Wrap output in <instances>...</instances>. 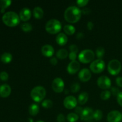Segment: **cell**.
I'll use <instances>...</instances> for the list:
<instances>
[{"label": "cell", "mask_w": 122, "mask_h": 122, "mask_svg": "<svg viewBox=\"0 0 122 122\" xmlns=\"http://www.w3.org/2000/svg\"><path fill=\"white\" fill-rule=\"evenodd\" d=\"M82 11L77 7L71 5L66 8L64 11V19L67 21L75 23L78 21L81 17Z\"/></svg>", "instance_id": "1"}, {"label": "cell", "mask_w": 122, "mask_h": 122, "mask_svg": "<svg viewBox=\"0 0 122 122\" xmlns=\"http://www.w3.org/2000/svg\"><path fill=\"white\" fill-rule=\"evenodd\" d=\"M2 21L6 25L10 27L15 26L20 23V17L14 11H8L2 15Z\"/></svg>", "instance_id": "2"}, {"label": "cell", "mask_w": 122, "mask_h": 122, "mask_svg": "<svg viewBox=\"0 0 122 122\" xmlns=\"http://www.w3.org/2000/svg\"><path fill=\"white\" fill-rule=\"evenodd\" d=\"M62 25L57 19H52L48 20L45 25V30L50 34H56L61 29Z\"/></svg>", "instance_id": "3"}, {"label": "cell", "mask_w": 122, "mask_h": 122, "mask_svg": "<svg viewBox=\"0 0 122 122\" xmlns=\"http://www.w3.org/2000/svg\"><path fill=\"white\" fill-rule=\"evenodd\" d=\"M46 95V90L42 86H37L32 89L30 96L32 100L36 102L42 101Z\"/></svg>", "instance_id": "4"}, {"label": "cell", "mask_w": 122, "mask_h": 122, "mask_svg": "<svg viewBox=\"0 0 122 122\" xmlns=\"http://www.w3.org/2000/svg\"><path fill=\"white\" fill-rule=\"evenodd\" d=\"M95 53L91 50H84L81 51L78 56L79 60L82 63H89L94 60Z\"/></svg>", "instance_id": "5"}, {"label": "cell", "mask_w": 122, "mask_h": 122, "mask_svg": "<svg viewBox=\"0 0 122 122\" xmlns=\"http://www.w3.org/2000/svg\"><path fill=\"white\" fill-rule=\"evenodd\" d=\"M108 71L112 75H117L120 72L122 69V64L119 60L113 59L110 61L107 66Z\"/></svg>", "instance_id": "6"}, {"label": "cell", "mask_w": 122, "mask_h": 122, "mask_svg": "<svg viewBox=\"0 0 122 122\" xmlns=\"http://www.w3.org/2000/svg\"><path fill=\"white\" fill-rule=\"evenodd\" d=\"M106 64L102 59H97L91 62L90 64V69L95 73H101L105 69Z\"/></svg>", "instance_id": "7"}, {"label": "cell", "mask_w": 122, "mask_h": 122, "mask_svg": "<svg viewBox=\"0 0 122 122\" xmlns=\"http://www.w3.org/2000/svg\"><path fill=\"white\" fill-rule=\"evenodd\" d=\"M97 85L101 89H107L110 88L112 82L110 79L107 76H101L98 78Z\"/></svg>", "instance_id": "8"}, {"label": "cell", "mask_w": 122, "mask_h": 122, "mask_svg": "<svg viewBox=\"0 0 122 122\" xmlns=\"http://www.w3.org/2000/svg\"><path fill=\"white\" fill-rule=\"evenodd\" d=\"M52 88L54 91L57 93L63 92L64 88V83L63 80L60 77L54 79L52 82Z\"/></svg>", "instance_id": "9"}, {"label": "cell", "mask_w": 122, "mask_h": 122, "mask_svg": "<svg viewBox=\"0 0 122 122\" xmlns=\"http://www.w3.org/2000/svg\"><path fill=\"white\" fill-rule=\"evenodd\" d=\"M94 112L90 107H85L83 108L81 114V119L83 121H91L94 119Z\"/></svg>", "instance_id": "10"}, {"label": "cell", "mask_w": 122, "mask_h": 122, "mask_svg": "<svg viewBox=\"0 0 122 122\" xmlns=\"http://www.w3.org/2000/svg\"><path fill=\"white\" fill-rule=\"evenodd\" d=\"M77 101L76 98L71 95L66 97L63 101L64 106L67 109H73L76 107Z\"/></svg>", "instance_id": "11"}, {"label": "cell", "mask_w": 122, "mask_h": 122, "mask_svg": "<svg viewBox=\"0 0 122 122\" xmlns=\"http://www.w3.org/2000/svg\"><path fill=\"white\" fill-rule=\"evenodd\" d=\"M107 119L108 122H120L122 120V114L119 111H112L107 114Z\"/></svg>", "instance_id": "12"}, {"label": "cell", "mask_w": 122, "mask_h": 122, "mask_svg": "<svg viewBox=\"0 0 122 122\" xmlns=\"http://www.w3.org/2000/svg\"><path fill=\"white\" fill-rule=\"evenodd\" d=\"M78 76L82 82H88L91 78V73L89 69L84 68L79 71Z\"/></svg>", "instance_id": "13"}, {"label": "cell", "mask_w": 122, "mask_h": 122, "mask_svg": "<svg viewBox=\"0 0 122 122\" xmlns=\"http://www.w3.org/2000/svg\"><path fill=\"white\" fill-rule=\"evenodd\" d=\"M80 69V64L76 60L72 61L67 66V70L69 73L73 75L77 73Z\"/></svg>", "instance_id": "14"}, {"label": "cell", "mask_w": 122, "mask_h": 122, "mask_svg": "<svg viewBox=\"0 0 122 122\" xmlns=\"http://www.w3.org/2000/svg\"><path fill=\"white\" fill-rule=\"evenodd\" d=\"M31 15H32V12L30 10L26 7L22 8L20 10V14H19L20 20L24 21H26L29 20L31 17Z\"/></svg>", "instance_id": "15"}, {"label": "cell", "mask_w": 122, "mask_h": 122, "mask_svg": "<svg viewBox=\"0 0 122 122\" xmlns=\"http://www.w3.org/2000/svg\"><path fill=\"white\" fill-rule=\"evenodd\" d=\"M41 52L45 57H52V56L54 53V49L52 45L46 44V45H44L42 47Z\"/></svg>", "instance_id": "16"}, {"label": "cell", "mask_w": 122, "mask_h": 122, "mask_svg": "<svg viewBox=\"0 0 122 122\" xmlns=\"http://www.w3.org/2000/svg\"><path fill=\"white\" fill-rule=\"evenodd\" d=\"M11 92V89L8 84H3L0 86V96L2 97H7Z\"/></svg>", "instance_id": "17"}, {"label": "cell", "mask_w": 122, "mask_h": 122, "mask_svg": "<svg viewBox=\"0 0 122 122\" xmlns=\"http://www.w3.org/2000/svg\"><path fill=\"white\" fill-rule=\"evenodd\" d=\"M56 42H57V44L60 45H66L67 42V36H66V35L64 33H60L56 36Z\"/></svg>", "instance_id": "18"}, {"label": "cell", "mask_w": 122, "mask_h": 122, "mask_svg": "<svg viewBox=\"0 0 122 122\" xmlns=\"http://www.w3.org/2000/svg\"><path fill=\"white\" fill-rule=\"evenodd\" d=\"M89 99V95L86 92H83L81 93L78 97V102L81 105H83L88 101Z\"/></svg>", "instance_id": "19"}, {"label": "cell", "mask_w": 122, "mask_h": 122, "mask_svg": "<svg viewBox=\"0 0 122 122\" xmlns=\"http://www.w3.org/2000/svg\"><path fill=\"white\" fill-rule=\"evenodd\" d=\"M33 14L36 19H41L44 16V11L41 7H36L33 10Z\"/></svg>", "instance_id": "20"}, {"label": "cell", "mask_w": 122, "mask_h": 122, "mask_svg": "<svg viewBox=\"0 0 122 122\" xmlns=\"http://www.w3.org/2000/svg\"><path fill=\"white\" fill-rule=\"evenodd\" d=\"M39 107L36 104H32L29 107V113L31 116H33L37 115L39 113Z\"/></svg>", "instance_id": "21"}, {"label": "cell", "mask_w": 122, "mask_h": 122, "mask_svg": "<svg viewBox=\"0 0 122 122\" xmlns=\"http://www.w3.org/2000/svg\"><path fill=\"white\" fill-rule=\"evenodd\" d=\"M13 56L10 52H4L1 56V60L4 63H8L12 60Z\"/></svg>", "instance_id": "22"}, {"label": "cell", "mask_w": 122, "mask_h": 122, "mask_svg": "<svg viewBox=\"0 0 122 122\" xmlns=\"http://www.w3.org/2000/svg\"><path fill=\"white\" fill-rule=\"evenodd\" d=\"M68 56H69V53H68L67 50L64 48L60 49L56 53V56L57 58L60 59H64L67 58Z\"/></svg>", "instance_id": "23"}, {"label": "cell", "mask_w": 122, "mask_h": 122, "mask_svg": "<svg viewBox=\"0 0 122 122\" xmlns=\"http://www.w3.org/2000/svg\"><path fill=\"white\" fill-rule=\"evenodd\" d=\"M64 32H65L66 34L69 35H73L75 33L76 29H75V26H73V25H66L64 26Z\"/></svg>", "instance_id": "24"}, {"label": "cell", "mask_w": 122, "mask_h": 122, "mask_svg": "<svg viewBox=\"0 0 122 122\" xmlns=\"http://www.w3.org/2000/svg\"><path fill=\"white\" fill-rule=\"evenodd\" d=\"M79 119V116L76 113H70L67 116V120L69 122H76Z\"/></svg>", "instance_id": "25"}, {"label": "cell", "mask_w": 122, "mask_h": 122, "mask_svg": "<svg viewBox=\"0 0 122 122\" xmlns=\"http://www.w3.org/2000/svg\"><path fill=\"white\" fill-rule=\"evenodd\" d=\"M102 116H103V114H102V111L101 110L97 109L94 112V119L97 121H99L102 119Z\"/></svg>", "instance_id": "26"}, {"label": "cell", "mask_w": 122, "mask_h": 122, "mask_svg": "<svg viewBox=\"0 0 122 122\" xmlns=\"http://www.w3.org/2000/svg\"><path fill=\"white\" fill-rule=\"evenodd\" d=\"M21 28L24 32H30L32 30V26L30 23H24L21 24Z\"/></svg>", "instance_id": "27"}, {"label": "cell", "mask_w": 122, "mask_h": 122, "mask_svg": "<svg viewBox=\"0 0 122 122\" xmlns=\"http://www.w3.org/2000/svg\"><path fill=\"white\" fill-rule=\"evenodd\" d=\"M105 54V50L102 46L98 47L96 50V55L98 59H101Z\"/></svg>", "instance_id": "28"}, {"label": "cell", "mask_w": 122, "mask_h": 122, "mask_svg": "<svg viewBox=\"0 0 122 122\" xmlns=\"http://www.w3.org/2000/svg\"><path fill=\"white\" fill-rule=\"evenodd\" d=\"M53 102L50 99H46L42 102V106L45 108H50L52 107Z\"/></svg>", "instance_id": "29"}, {"label": "cell", "mask_w": 122, "mask_h": 122, "mask_svg": "<svg viewBox=\"0 0 122 122\" xmlns=\"http://www.w3.org/2000/svg\"><path fill=\"white\" fill-rule=\"evenodd\" d=\"M111 93L110 91H103L101 93V95H100V97H101V98L102 99V100H107L108 99H109L111 97Z\"/></svg>", "instance_id": "30"}, {"label": "cell", "mask_w": 122, "mask_h": 122, "mask_svg": "<svg viewBox=\"0 0 122 122\" xmlns=\"http://www.w3.org/2000/svg\"><path fill=\"white\" fill-rule=\"evenodd\" d=\"M11 3V0H0V7L1 9L4 10L5 8L10 5Z\"/></svg>", "instance_id": "31"}, {"label": "cell", "mask_w": 122, "mask_h": 122, "mask_svg": "<svg viewBox=\"0 0 122 122\" xmlns=\"http://www.w3.org/2000/svg\"><path fill=\"white\" fill-rule=\"evenodd\" d=\"M80 89V85L78 83H75L73 84L71 86V91L72 92H77L79 91Z\"/></svg>", "instance_id": "32"}, {"label": "cell", "mask_w": 122, "mask_h": 122, "mask_svg": "<svg viewBox=\"0 0 122 122\" xmlns=\"http://www.w3.org/2000/svg\"><path fill=\"white\" fill-rule=\"evenodd\" d=\"M0 79H1L2 81H5L7 80H8V75L6 71H1L0 72Z\"/></svg>", "instance_id": "33"}, {"label": "cell", "mask_w": 122, "mask_h": 122, "mask_svg": "<svg viewBox=\"0 0 122 122\" xmlns=\"http://www.w3.org/2000/svg\"><path fill=\"white\" fill-rule=\"evenodd\" d=\"M88 2H89V1H88V0H77V1H76L77 4L81 7L85 6Z\"/></svg>", "instance_id": "34"}, {"label": "cell", "mask_w": 122, "mask_h": 122, "mask_svg": "<svg viewBox=\"0 0 122 122\" xmlns=\"http://www.w3.org/2000/svg\"><path fill=\"white\" fill-rule=\"evenodd\" d=\"M119 89L117 88H116V87H112V89H111V93L113 94L114 96H117L119 95V93L120 92L119 91Z\"/></svg>", "instance_id": "35"}, {"label": "cell", "mask_w": 122, "mask_h": 122, "mask_svg": "<svg viewBox=\"0 0 122 122\" xmlns=\"http://www.w3.org/2000/svg\"><path fill=\"white\" fill-rule=\"evenodd\" d=\"M69 49L70 50V52H75V53H77L79 51V49L78 47H77V45H71L70 46H69Z\"/></svg>", "instance_id": "36"}, {"label": "cell", "mask_w": 122, "mask_h": 122, "mask_svg": "<svg viewBox=\"0 0 122 122\" xmlns=\"http://www.w3.org/2000/svg\"><path fill=\"white\" fill-rule=\"evenodd\" d=\"M57 122H65L66 118L63 114H59L57 117Z\"/></svg>", "instance_id": "37"}, {"label": "cell", "mask_w": 122, "mask_h": 122, "mask_svg": "<svg viewBox=\"0 0 122 122\" xmlns=\"http://www.w3.org/2000/svg\"><path fill=\"white\" fill-rule=\"evenodd\" d=\"M69 59H70V60H71V61H75L76 60V58H77V55H76V53L70 52V53L69 54Z\"/></svg>", "instance_id": "38"}, {"label": "cell", "mask_w": 122, "mask_h": 122, "mask_svg": "<svg viewBox=\"0 0 122 122\" xmlns=\"http://www.w3.org/2000/svg\"><path fill=\"white\" fill-rule=\"evenodd\" d=\"M117 101L119 104L122 107V92H120L117 96Z\"/></svg>", "instance_id": "39"}, {"label": "cell", "mask_w": 122, "mask_h": 122, "mask_svg": "<svg viewBox=\"0 0 122 122\" xmlns=\"http://www.w3.org/2000/svg\"><path fill=\"white\" fill-rule=\"evenodd\" d=\"M116 82L117 85L119 86L122 87V77H117L116 79Z\"/></svg>", "instance_id": "40"}, {"label": "cell", "mask_w": 122, "mask_h": 122, "mask_svg": "<svg viewBox=\"0 0 122 122\" xmlns=\"http://www.w3.org/2000/svg\"><path fill=\"white\" fill-rule=\"evenodd\" d=\"M83 108H82V107H76V108H75V112H76V113L77 114H80L81 115V113H82V111H83Z\"/></svg>", "instance_id": "41"}, {"label": "cell", "mask_w": 122, "mask_h": 122, "mask_svg": "<svg viewBox=\"0 0 122 122\" xmlns=\"http://www.w3.org/2000/svg\"><path fill=\"white\" fill-rule=\"evenodd\" d=\"M50 63H51V64H53V65H56V64H57V62H58V61H57V59L56 58V57H51V58H50Z\"/></svg>", "instance_id": "42"}, {"label": "cell", "mask_w": 122, "mask_h": 122, "mask_svg": "<svg viewBox=\"0 0 122 122\" xmlns=\"http://www.w3.org/2000/svg\"><path fill=\"white\" fill-rule=\"evenodd\" d=\"M94 25L93 23V22H92V21H88V23H87V27H88V29L92 30L93 29V27H94Z\"/></svg>", "instance_id": "43"}, {"label": "cell", "mask_w": 122, "mask_h": 122, "mask_svg": "<svg viewBox=\"0 0 122 122\" xmlns=\"http://www.w3.org/2000/svg\"><path fill=\"white\" fill-rule=\"evenodd\" d=\"M81 11H82V13H83L84 14H88L91 13V10L88 8H85Z\"/></svg>", "instance_id": "44"}, {"label": "cell", "mask_w": 122, "mask_h": 122, "mask_svg": "<svg viewBox=\"0 0 122 122\" xmlns=\"http://www.w3.org/2000/svg\"><path fill=\"white\" fill-rule=\"evenodd\" d=\"M76 37H77V38L78 39L83 38V33H82V32H79V33L77 34V35H76Z\"/></svg>", "instance_id": "45"}, {"label": "cell", "mask_w": 122, "mask_h": 122, "mask_svg": "<svg viewBox=\"0 0 122 122\" xmlns=\"http://www.w3.org/2000/svg\"><path fill=\"white\" fill-rule=\"evenodd\" d=\"M45 122L42 121V120H39V121H37V122Z\"/></svg>", "instance_id": "46"}, {"label": "cell", "mask_w": 122, "mask_h": 122, "mask_svg": "<svg viewBox=\"0 0 122 122\" xmlns=\"http://www.w3.org/2000/svg\"></svg>", "instance_id": "47"}]
</instances>
